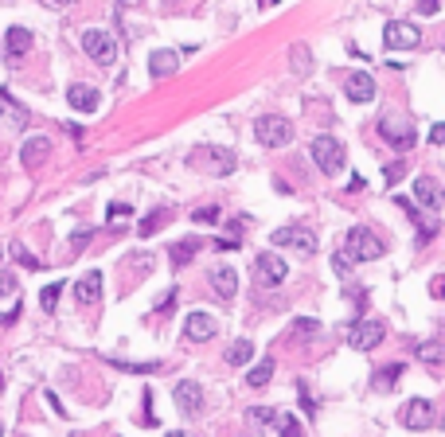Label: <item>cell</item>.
Instances as JSON below:
<instances>
[{"label": "cell", "mask_w": 445, "mask_h": 437, "mask_svg": "<svg viewBox=\"0 0 445 437\" xmlns=\"http://www.w3.org/2000/svg\"><path fill=\"white\" fill-rule=\"evenodd\" d=\"M270 246H290L297 254H317V235H312L305 222H290V227H277L274 235H270Z\"/></svg>", "instance_id": "obj_1"}, {"label": "cell", "mask_w": 445, "mask_h": 437, "mask_svg": "<svg viewBox=\"0 0 445 437\" xmlns=\"http://www.w3.org/2000/svg\"><path fill=\"white\" fill-rule=\"evenodd\" d=\"M344 254L352 262H375V258H383V242L367 227H352L348 238H344Z\"/></svg>", "instance_id": "obj_2"}, {"label": "cell", "mask_w": 445, "mask_h": 437, "mask_svg": "<svg viewBox=\"0 0 445 437\" xmlns=\"http://www.w3.org/2000/svg\"><path fill=\"white\" fill-rule=\"evenodd\" d=\"M309 153H312V160H317V168L324 172V176H336V172H344V164H348L344 145L336 141V137H317Z\"/></svg>", "instance_id": "obj_3"}, {"label": "cell", "mask_w": 445, "mask_h": 437, "mask_svg": "<svg viewBox=\"0 0 445 437\" xmlns=\"http://www.w3.org/2000/svg\"><path fill=\"white\" fill-rule=\"evenodd\" d=\"M82 51H86L94 63L110 67V63L118 59V39H113L110 31H102V28H86L82 31Z\"/></svg>", "instance_id": "obj_4"}, {"label": "cell", "mask_w": 445, "mask_h": 437, "mask_svg": "<svg viewBox=\"0 0 445 437\" xmlns=\"http://www.w3.org/2000/svg\"><path fill=\"white\" fill-rule=\"evenodd\" d=\"M254 137L266 148H285L293 141V125L285 118H277V113H266V118H258V125H254Z\"/></svg>", "instance_id": "obj_5"}, {"label": "cell", "mask_w": 445, "mask_h": 437, "mask_svg": "<svg viewBox=\"0 0 445 437\" xmlns=\"http://www.w3.org/2000/svg\"><path fill=\"white\" fill-rule=\"evenodd\" d=\"M192 164H195V168H203V172H215V176H230V172L238 168L235 153H227V148H195Z\"/></svg>", "instance_id": "obj_6"}, {"label": "cell", "mask_w": 445, "mask_h": 437, "mask_svg": "<svg viewBox=\"0 0 445 437\" xmlns=\"http://www.w3.org/2000/svg\"><path fill=\"white\" fill-rule=\"evenodd\" d=\"M383 43L391 47V51H414V47L422 43V31L406 20H391L383 28Z\"/></svg>", "instance_id": "obj_7"}, {"label": "cell", "mask_w": 445, "mask_h": 437, "mask_svg": "<svg viewBox=\"0 0 445 437\" xmlns=\"http://www.w3.org/2000/svg\"><path fill=\"white\" fill-rule=\"evenodd\" d=\"M383 336H387V328H383V320H356V324L348 328V344L356 351H371V348H379L383 344Z\"/></svg>", "instance_id": "obj_8"}, {"label": "cell", "mask_w": 445, "mask_h": 437, "mask_svg": "<svg viewBox=\"0 0 445 437\" xmlns=\"http://www.w3.org/2000/svg\"><path fill=\"white\" fill-rule=\"evenodd\" d=\"M172 402H176V410L188 414V418L203 414V386L195 383V379H180V383L172 386Z\"/></svg>", "instance_id": "obj_9"}, {"label": "cell", "mask_w": 445, "mask_h": 437, "mask_svg": "<svg viewBox=\"0 0 445 437\" xmlns=\"http://www.w3.org/2000/svg\"><path fill=\"white\" fill-rule=\"evenodd\" d=\"M399 422L406 426V430H430V426L438 422V414H434V406L426 399H410L406 406L399 410Z\"/></svg>", "instance_id": "obj_10"}, {"label": "cell", "mask_w": 445, "mask_h": 437, "mask_svg": "<svg viewBox=\"0 0 445 437\" xmlns=\"http://www.w3.org/2000/svg\"><path fill=\"white\" fill-rule=\"evenodd\" d=\"M285 274H290V269H285V262L277 258V254H258V258H254V282L258 285H282L285 282Z\"/></svg>", "instance_id": "obj_11"}, {"label": "cell", "mask_w": 445, "mask_h": 437, "mask_svg": "<svg viewBox=\"0 0 445 437\" xmlns=\"http://www.w3.org/2000/svg\"><path fill=\"white\" fill-rule=\"evenodd\" d=\"M215 332H219V324L211 320V312H203V309L188 312V320H184V340H192V344H203V340H211Z\"/></svg>", "instance_id": "obj_12"}, {"label": "cell", "mask_w": 445, "mask_h": 437, "mask_svg": "<svg viewBox=\"0 0 445 437\" xmlns=\"http://www.w3.org/2000/svg\"><path fill=\"white\" fill-rule=\"evenodd\" d=\"M379 133H383V141H391L394 148H410L418 141V133L406 125V121H394V118H379Z\"/></svg>", "instance_id": "obj_13"}, {"label": "cell", "mask_w": 445, "mask_h": 437, "mask_svg": "<svg viewBox=\"0 0 445 437\" xmlns=\"http://www.w3.org/2000/svg\"><path fill=\"white\" fill-rule=\"evenodd\" d=\"M344 94H348L352 102H371V98H375V78H371L367 71H352L348 82H344Z\"/></svg>", "instance_id": "obj_14"}, {"label": "cell", "mask_w": 445, "mask_h": 437, "mask_svg": "<svg viewBox=\"0 0 445 437\" xmlns=\"http://www.w3.org/2000/svg\"><path fill=\"white\" fill-rule=\"evenodd\" d=\"M176 67H180V51L160 47V51L148 55V74H153V78H168V74H176Z\"/></svg>", "instance_id": "obj_15"}, {"label": "cell", "mask_w": 445, "mask_h": 437, "mask_svg": "<svg viewBox=\"0 0 445 437\" xmlns=\"http://www.w3.org/2000/svg\"><path fill=\"white\" fill-rule=\"evenodd\" d=\"M414 203H418V207H426V211H438L441 207V192H438V184H434L430 176H418L414 180Z\"/></svg>", "instance_id": "obj_16"}, {"label": "cell", "mask_w": 445, "mask_h": 437, "mask_svg": "<svg viewBox=\"0 0 445 437\" xmlns=\"http://www.w3.org/2000/svg\"><path fill=\"white\" fill-rule=\"evenodd\" d=\"M74 297H78V304H98V297H102V274L90 269L86 277H78L74 282Z\"/></svg>", "instance_id": "obj_17"}, {"label": "cell", "mask_w": 445, "mask_h": 437, "mask_svg": "<svg viewBox=\"0 0 445 437\" xmlns=\"http://www.w3.org/2000/svg\"><path fill=\"white\" fill-rule=\"evenodd\" d=\"M67 102L74 106V110H82V113H94L98 110V90L86 86V82H74V86L67 90Z\"/></svg>", "instance_id": "obj_18"}, {"label": "cell", "mask_w": 445, "mask_h": 437, "mask_svg": "<svg viewBox=\"0 0 445 437\" xmlns=\"http://www.w3.org/2000/svg\"><path fill=\"white\" fill-rule=\"evenodd\" d=\"M211 285H215V293L222 297V301H230V297L238 293V274L230 266H215L211 269Z\"/></svg>", "instance_id": "obj_19"}, {"label": "cell", "mask_w": 445, "mask_h": 437, "mask_svg": "<svg viewBox=\"0 0 445 437\" xmlns=\"http://www.w3.org/2000/svg\"><path fill=\"white\" fill-rule=\"evenodd\" d=\"M47 156H51V141H47V137H31V141H24V148H20V160L31 164V168L44 164Z\"/></svg>", "instance_id": "obj_20"}, {"label": "cell", "mask_w": 445, "mask_h": 437, "mask_svg": "<svg viewBox=\"0 0 445 437\" xmlns=\"http://www.w3.org/2000/svg\"><path fill=\"white\" fill-rule=\"evenodd\" d=\"M414 356L422 359L426 367H434V371H438V367H445V344H438V340H426V344H418V348H414Z\"/></svg>", "instance_id": "obj_21"}, {"label": "cell", "mask_w": 445, "mask_h": 437, "mask_svg": "<svg viewBox=\"0 0 445 437\" xmlns=\"http://www.w3.org/2000/svg\"><path fill=\"white\" fill-rule=\"evenodd\" d=\"M28 47H31V31H28V28H8L4 51L12 55V59H16V55H24V51H28Z\"/></svg>", "instance_id": "obj_22"}, {"label": "cell", "mask_w": 445, "mask_h": 437, "mask_svg": "<svg viewBox=\"0 0 445 437\" xmlns=\"http://www.w3.org/2000/svg\"><path fill=\"white\" fill-rule=\"evenodd\" d=\"M168 219H172V211H168V207H156L153 215H145V222L137 227V235H141V238L156 235V230H164V227H168Z\"/></svg>", "instance_id": "obj_23"}, {"label": "cell", "mask_w": 445, "mask_h": 437, "mask_svg": "<svg viewBox=\"0 0 445 437\" xmlns=\"http://www.w3.org/2000/svg\"><path fill=\"white\" fill-rule=\"evenodd\" d=\"M402 371H406L402 364H387V367H379V371H375V383H371V386H375V391H391V386L402 379Z\"/></svg>", "instance_id": "obj_24"}, {"label": "cell", "mask_w": 445, "mask_h": 437, "mask_svg": "<svg viewBox=\"0 0 445 437\" xmlns=\"http://www.w3.org/2000/svg\"><path fill=\"white\" fill-rule=\"evenodd\" d=\"M200 238H184V242H176V246H172V266H188V262H192L195 258V250H200Z\"/></svg>", "instance_id": "obj_25"}, {"label": "cell", "mask_w": 445, "mask_h": 437, "mask_svg": "<svg viewBox=\"0 0 445 437\" xmlns=\"http://www.w3.org/2000/svg\"><path fill=\"white\" fill-rule=\"evenodd\" d=\"M250 359H254V344L250 340H235L227 348V364L230 367H242V364H250Z\"/></svg>", "instance_id": "obj_26"}, {"label": "cell", "mask_w": 445, "mask_h": 437, "mask_svg": "<svg viewBox=\"0 0 445 437\" xmlns=\"http://www.w3.org/2000/svg\"><path fill=\"white\" fill-rule=\"evenodd\" d=\"M0 110H4L16 125H24V121H28V110H20V106L12 102V94H8V90H0Z\"/></svg>", "instance_id": "obj_27"}, {"label": "cell", "mask_w": 445, "mask_h": 437, "mask_svg": "<svg viewBox=\"0 0 445 437\" xmlns=\"http://www.w3.org/2000/svg\"><path fill=\"white\" fill-rule=\"evenodd\" d=\"M59 297H63V282H51V285H44V293H39V304H44V312H55Z\"/></svg>", "instance_id": "obj_28"}, {"label": "cell", "mask_w": 445, "mask_h": 437, "mask_svg": "<svg viewBox=\"0 0 445 437\" xmlns=\"http://www.w3.org/2000/svg\"><path fill=\"white\" fill-rule=\"evenodd\" d=\"M270 375H274V359H262V364L254 367L250 375H246V383H250V386H266Z\"/></svg>", "instance_id": "obj_29"}, {"label": "cell", "mask_w": 445, "mask_h": 437, "mask_svg": "<svg viewBox=\"0 0 445 437\" xmlns=\"http://www.w3.org/2000/svg\"><path fill=\"white\" fill-rule=\"evenodd\" d=\"M277 433H282V437H301V422H297V418L293 414H277Z\"/></svg>", "instance_id": "obj_30"}, {"label": "cell", "mask_w": 445, "mask_h": 437, "mask_svg": "<svg viewBox=\"0 0 445 437\" xmlns=\"http://www.w3.org/2000/svg\"><path fill=\"white\" fill-rule=\"evenodd\" d=\"M110 364H118L121 371H133V375H156L160 371V364H126V359H113V356H106Z\"/></svg>", "instance_id": "obj_31"}, {"label": "cell", "mask_w": 445, "mask_h": 437, "mask_svg": "<svg viewBox=\"0 0 445 437\" xmlns=\"http://www.w3.org/2000/svg\"><path fill=\"white\" fill-rule=\"evenodd\" d=\"M219 219V207L211 203V207H195L192 211V222H200V227H211V222Z\"/></svg>", "instance_id": "obj_32"}, {"label": "cell", "mask_w": 445, "mask_h": 437, "mask_svg": "<svg viewBox=\"0 0 445 437\" xmlns=\"http://www.w3.org/2000/svg\"><path fill=\"white\" fill-rule=\"evenodd\" d=\"M250 422H258V426H274V422H277V414H274L270 406H254V410H250Z\"/></svg>", "instance_id": "obj_33"}, {"label": "cell", "mask_w": 445, "mask_h": 437, "mask_svg": "<svg viewBox=\"0 0 445 437\" xmlns=\"http://www.w3.org/2000/svg\"><path fill=\"white\" fill-rule=\"evenodd\" d=\"M297 394H301V406H305V414H317V402H312V391H309V383H297Z\"/></svg>", "instance_id": "obj_34"}, {"label": "cell", "mask_w": 445, "mask_h": 437, "mask_svg": "<svg viewBox=\"0 0 445 437\" xmlns=\"http://www.w3.org/2000/svg\"><path fill=\"white\" fill-rule=\"evenodd\" d=\"M290 59H293V67H297V71H309V63H312V55H309V51H305V47H293V51H290Z\"/></svg>", "instance_id": "obj_35"}, {"label": "cell", "mask_w": 445, "mask_h": 437, "mask_svg": "<svg viewBox=\"0 0 445 437\" xmlns=\"http://www.w3.org/2000/svg\"><path fill=\"white\" fill-rule=\"evenodd\" d=\"M332 266H336V274H352V258H348V254H336V258H332Z\"/></svg>", "instance_id": "obj_36"}, {"label": "cell", "mask_w": 445, "mask_h": 437, "mask_svg": "<svg viewBox=\"0 0 445 437\" xmlns=\"http://www.w3.org/2000/svg\"><path fill=\"white\" fill-rule=\"evenodd\" d=\"M16 293V277L12 274H0V297H12Z\"/></svg>", "instance_id": "obj_37"}, {"label": "cell", "mask_w": 445, "mask_h": 437, "mask_svg": "<svg viewBox=\"0 0 445 437\" xmlns=\"http://www.w3.org/2000/svg\"><path fill=\"white\" fill-rule=\"evenodd\" d=\"M430 297H438V301H445V274H438L430 282Z\"/></svg>", "instance_id": "obj_38"}, {"label": "cell", "mask_w": 445, "mask_h": 437, "mask_svg": "<svg viewBox=\"0 0 445 437\" xmlns=\"http://www.w3.org/2000/svg\"><path fill=\"white\" fill-rule=\"evenodd\" d=\"M90 238H94V230H74V235H71V246L78 250V246H86V242H90Z\"/></svg>", "instance_id": "obj_39"}, {"label": "cell", "mask_w": 445, "mask_h": 437, "mask_svg": "<svg viewBox=\"0 0 445 437\" xmlns=\"http://www.w3.org/2000/svg\"><path fill=\"white\" fill-rule=\"evenodd\" d=\"M106 215H110V219H126L129 215V203H110V207H106Z\"/></svg>", "instance_id": "obj_40"}, {"label": "cell", "mask_w": 445, "mask_h": 437, "mask_svg": "<svg viewBox=\"0 0 445 437\" xmlns=\"http://www.w3.org/2000/svg\"><path fill=\"white\" fill-rule=\"evenodd\" d=\"M16 258H20V266H28V269H39V262L31 258V254L24 250V246H16Z\"/></svg>", "instance_id": "obj_41"}, {"label": "cell", "mask_w": 445, "mask_h": 437, "mask_svg": "<svg viewBox=\"0 0 445 437\" xmlns=\"http://www.w3.org/2000/svg\"><path fill=\"white\" fill-rule=\"evenodd\" d=\"M438 8H441V0H418V12L422 16H434Z\"/></svg>", "instance_id": "obj_42"}, {"label": "cell", "mask_w": 445, "mask_h": 437, "mask_svg": "<svg viewBox=\"0 0 445 437\" xmlns=\"http://www.w3.org/2000/svg\"><path fill=\"white\" fill-rule=\"evenodd\" d=\"M402 172H406V164H402V160H394L391 168H387V184H394V180H399Z\"/></svg>", "instance_id": "obj_43"}, {"label": "cell", "mask_w": 445, "mask_h": 437, "mask_svg": "<svg viewBox=\"0 0 445 437\" xmlns=\"http://www.w3.org/2000/svg\"><path fill=\"white\" fill-rule=\"evenodd\" d=\"M430 141L434 145H445V121H438V125L430 129Z\"/></svg>", "instance_id": "obj_44"}, {"label": "cell", "mask_w": 445, "mask_h": 437, "mask_svg": "<svg viewBox=\"0 0 445 437\" xmlns=\"http://www.w3.org/2000/svg\"><path fill=\"white\" fill-rule=\"evenodd\" d=\"M47 406H51V410H55V414H59V418H67V410H63V402L55 399V391H47Z\"/></svg>", "instance_id": "obj_45"}, {"label": "cell", "mask_w": 445, "mask_h": 437, "mask_svg": "<svg viewBox=\"0 0 445 437\" xmlns=\"http://www.w3.org/2000/svg\"><path fill=\"white\" fill-rule=\"evenodd\" d=\"M172 301H176V289H172V293H164V297H160V301H156V312H164V309H168V304H172Z\"/></svg>", "instance_id": "obj_46"}, {"label": "cell", "mask_w": 445, "mask_h": 437, "mask_svg": "<svg viewBox=\"0 0 445 437\" xmlns=\"http://www.w3.org/2000/svg\"><path fill=\"white\" fill-rule=\"evenodd\" d=\"M297 332H317V320H297Z\"/></svg>", "instance_id": "obj_47"}, {"label": "cell", "mask_w": 445, "mask_h": 437, "mask_svg": "<svg viewBox=\"0 0 445 437\" xmlns=\"http://www.w3.org/2000/svg\"><path fill=\"white\" fill-rule=\"evenodd\" d=\"M258 4H262V8H274V4H277V0H258Z\"/></svg>", "instance_id": "obj_48"}, {"label": "cell", "mask_w": 445, "mask_h": 437, "mask_svg": "<svg viewBox=\"0 0 445 437\" xmlns=\"http://www.w3.org/2000/svg\"><path fill=\"white\" fill-rule=\"evenodd\" d=\"M168 437H192V433H180V430H176V433H168Z\"/></svg>", "instance_id": "obj_49"}, {"label": "cell", "mask_w": 445, "mask_h": 437, "mask_svg": "<svg viewBox=\"0 0 445 437\" xmlns=\"http://www.w3.org/2000/svg\"><path fill=\"white\" fill-rule=\"evenodd\" d=\"M0 391H4V375H0Z\"/></svg>", "instance_id": "obj_50"}, {"label": "cell", "mask_w": 445, "mask_h": 437, "mask_svg": "<svg viewBox=\"0 0 445 437\" xmlns=\"http://www.w3.org/2000/svg\"><path fill=\"white\" fill-rule=\"evenodd\" d=\"M0 437H4V426H0Z\"/></svg>", "instance_id": "obj_51"}, {"label": "cell", "mask_w": 445, "mask_h": 437, "mask_svg": "<svg viewBox=\"0 0 445 437\" xmlns=\"http://www.w3.org/2000/svg\"><path fill=\"white\" fill-rule=\"evenodd\" d=\"M71 437H82V433H71Z\"/></svg>", "instance_id": "obj_52"}, {"label": "cell", "mask_w": 445, "mask_h": 437, "mask_svg": "<svg viewBox=\"0 0 445 437\" xmlns=\"http://www.w3.org/2000/svg\"><path fill=\"white\" fill-rule=\"evenodd\" d=\"M242 437H254V433H242Z\"/></svg>", "instance_id": "obj_53"}, {"label": "cell", "mask_w": 445, "mask_h": 437, "mask_svg": "<svg viewBox=\"0 0 445 437\" xmlns=\"http://www.w3.org/2000/svg\"><path fill=\"white\" fill-rule=\"evenodd\" d=\"M0 324H4V317H0Z\"/></svg>", "instance_id": "obj_54"}]
</instances>
